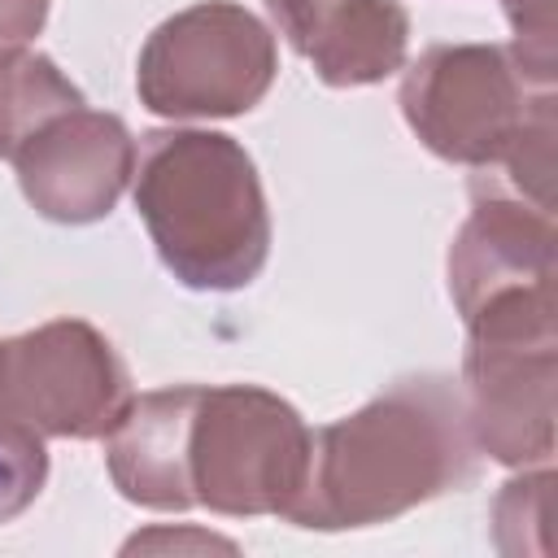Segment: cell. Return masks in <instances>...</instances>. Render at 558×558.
Instances as JSON below:
<instances>
[{"label": "cell", "mask_w": 558, "mask_h": 558, "mask_svg": "<svg viewBox=\"0 0 558 558\" xmlns=\"http://www.w3.org/2000/svg\"><path fill=\"white\" fill-rule=\"evenodd\" d=\"M480 471L462 388L449 375H405L362 410L310 440V471L288 523L344 532L392 523L405 510L458 493Z\"/></svg>", "instance_id": "6da1fadb"}, {"label": "cell", "mask_w": 558, "mask_h": 558, "mask_svg": "<svg viewBox=\"0 0 558 558\" xmlns=\"http://www.w3.org/2000/svg\"><path fill=\"white\" fill-rule=\"evenodd\" d=\"M401 70L397 105L427 153L501 170L514 196L554 209L558 74L523 61L514 44H432Z\"/></svg>", "instance_id": "7a4b0ae2"}, {"label": "cell", "mask_w": 558, "mask_h": 558, "mask_svg": "<svg viewBox=\"0 0 558 558\" xmlns=\"http://www.w3.org/2000/svg\"><path fill=\"white\" fill-rule=\"evenodd\" d=\"M131 201L161 266L192 292L248 288L270 257L257 166L227 131L157 126L140 135Z\"/></svg>", "instance_id": "3957f363"}, {"label": "cell", "mask_w": 558, "mask_h": 558, "mask_svg": "<svg viewBox=\"0 0 558 558\" xmlns=\"http://www.w3.org/2000/svg\"><path fill=\"white\" fill-rule=\"evenodd\" d=\"M462 323V401L480 453H488L501 466L549 462L558 418L554 288L497 296Z\"/></svg>", "instance_id": "277c9868"}, {"label": "cell", "mask_w": 558, "mask_h": 558, "mask_svg": "<svg viewBox=\"0 0 558 558\" xmlns=\"http://www.w3.org/2000/svg\"><path fill=\"white\" fill-rule=\"evenodd\" d=\"M310 440L301 410L257 384H214L196 392L187 427L192 501L227 514H288L305 488Z\"/></svg>", "instance_id": "5b68a950"}, {"label": "cell", "mask_w": 558, "mask_h": 558, "mask_svg": "<svg viewBox=\"0 0 558 558\" xmlns=\"http://www.w3.org/2000/svg\"><path fill=\"white\" fill-rule=\"evenodd\" d=\"M279 74L275 31L235 0H201L166 17L140 48V105L170 122L240 118Z\"/></svg>", "instance_id": "8992f818"}, {"label": "cell", "mask_w": 558, "mask_h": 558, "mask_svg": "<svg viewBox=\"0 0 558 558\" xmlns=\"http://www.w3.org/2000/svg\"><path fill=\"white\" fill-rule=\"evenodd\" d=\"M131 401V375L83 318H52L35 331L0 340V418L35 436L105 440Z\"/></svg>", "instance_id": "52a82bcc"}, {"label": "cell", "mask_w": 558, "mask_h": 558, "mask_svg": "<svg viewBox=\"0 0 558 558\" xmlns=\"http://www.w3.org/2000/svg\"><path fill=\"white\" fill-rule=\"evenodd\" d=\"M135 153L140 144L118 113L74 105L26 135L9 161L39 218L87 227L113 214L135 174Z\"/></svg>", "instance_id": "ba28073f"}, {"label": "cell", "mask_w": 558, "mask_h": 558, "mask_svg": "<svg viewBox=\"0 0 558 558\" xmlns=\"http://www.w3.org/2000/svg\"><path fill=\"white\" fill-rule=\"evenodd\" d=\"M554 288V209L514 196L501 179L471 183V214L449 244V296L462 318L480 305Z\"/></svg>", "instance_id": "9c48e42d"}, {"label": "cell", "mask_w": 558, "mask_h": 558, "mask_svg": "<svg viewBox=\"0 0 558 558\" xmlns=\"http://www.w3.org/2000/svg\"><path fill=\"white\" fill-rule=\"evenodd\" d=\"M266 13L327 87L384 83L405 65L410 13L401 0H266Z\"/></svg>", "instance_id": "30bf717a"}, {"label": "cell", "mask_w": 558, "mask_h": 558, "mask_svg": "<svg viewBox=\"0 0 558 558\" xmlns=\"http://www.w3.org/2000/svg\"><path fill=\"white\" fill-rule=\"evenodd\" d=\"M196 392L201 384L140 392L105 432L109 480L131 506L166 510V514H183L196 506L187 488V427H192Z\"/></svg>", "instance_id": "8fae6325"}, {"label": "cell", "mask_w": 558, "mask_h": 558, "mask_svg": "<svg viewBox=\"0 0 558 558\" xmlns=\"http://www.w3.org/2000/svg\"><path fill=\"white\" fill-rule=\"evenodd\" d=\"M87 105L52 57L31 48H0V157H13L48 118Z\"/></svg>", "instance_id": "7c38bea8"}, {"label": "cell", "mask_w": 558, "mask_h": 558, "mask_svg": "<svg viewBox=\"0 0 558 558\" xmlns=\"http://www.w3.org/2000/svg\"><path fill=\"white\" fill-rule=\"evenodd\" d=\"M48 484V449L22 423L0 418V523H13Z\"/></svg>", "instance_id": "4fadbf2b"}, {"label": "cell", "mask_w": 558, "mask_h": 558, "mask_svg": "<svg viewBox=\"0 0 558 558\" xmlns=\"http://www.w3.org/2000/svg\"><path fill=\"white\" fill-rule=\"evenodd\" d=\"M549 488H554L549 462H541V471H523L519 480L501 484L497 506H493V536L501 554H519L523 527H536L549 541Z\"/></svg>", "instance_id": "5bb4252c"}, {"label": "cell", "mask_w": 558, "mask_h": 558, "mask_svg": "<svg viewBox=\"0 0 558 558\" xmlns=\"http://www.w3.org/2000/svg\"><path fill=\"white\" fill-rule=\"evenodd\" d=\"M523 61L558 74V0H501Z\"/></svg>", "instance_id": "9a60e30c"}, {"label": "cell", "mask_w": 558, "mask_h": 558, "mask_svg": "<svg viewBox=\"0 0 558 558\" xmlns=\"http://www.w3.org/2000/svg\"><path fill=\"white\" fill-rule=\"evenodd\" d=\"M52 0H0V48H26L44 22Z\"/></svg>", "instance_id": "2e32d148"}]
</instances>
